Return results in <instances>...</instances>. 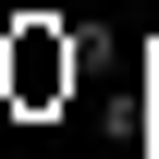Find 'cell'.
Returning a JSON list of instances; mask_svg holds the SVG:
<instances>
[{
  "instance_id": "6da1fadb",
  "label": "cell",
  "mask_w": 159,
  "mask_h": 159,
  "mask_svg": "<svg viewBox=\"0 0 159 159\" xmlns=\"http://www.w3.org/2000/svg\"><path fill=\"white\" fill-rule=\"evenodd\" d=\"M74 74H86V49L61 37L49 12H25V25H12V49H0V86H12V110H49V98H74Z\"/></svg>"
},
{
  "instance_id": "7a4b0ae2",
  "label": "cell",
  "mask_w": 159,
  "mask_h": 159,
  "mask_svg": "<svg viewBox=\"0 0 159 159\" xmlns=\"http://www.w3.org/2000/svg\"><path fill=\"white\" fill-rule=\"evenodd\" d=\"M135 147H159V61H147V122H135Z\"/></svg>"
}]
</instances>
